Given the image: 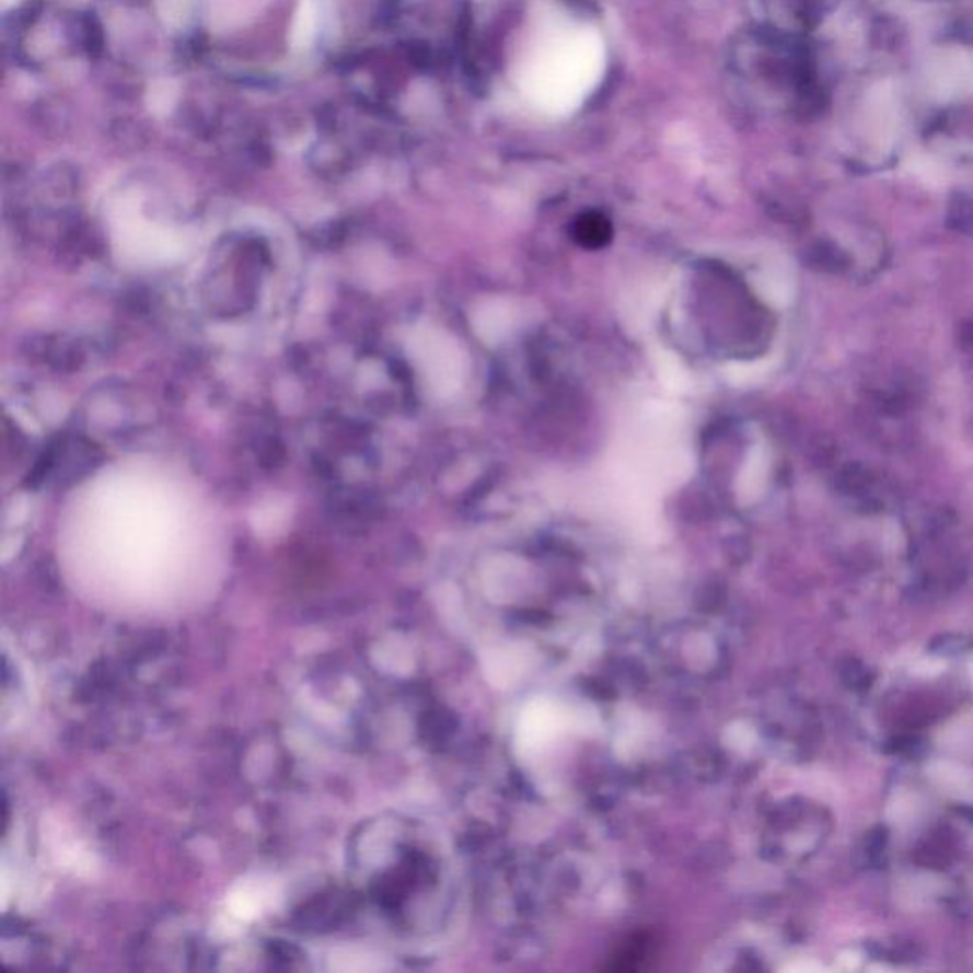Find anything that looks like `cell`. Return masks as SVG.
<instances>
[{
    "instance_id": "cell-1",
    "label": "cell",
    "mask_w": 973,
    "mask_h": 973,
    "mask_svg": "<svg viewBox=\"0 0 973 973\" xmlns=\"http://www.w3.org/2000/svg\"><path fill=\"white\" fill-rule=\"evenodd\" d=\"M317 10L316 0H299V7L296 10L293 25H291V35H289V44L296 51H303L311 48L317 33Z\"/></svg>"
},
{
    "instance_id": "cell-2",
    "label": "cell",
    "mask_w": 973,
    "mask_h": 973,
    "mask_svg": "<svg viewBox=\"0 0 973 973\" xmlns=\"http://www.w3.org/2000/svg\"><path fill=\"white\" fill-rule=\"evenodd\" d=\"M177 102V86L172 80H157L147 92V107L154 115L164 116L172 113Z\"/></svg>"
},
{
    "instance_id": "cell-3",
    "label": "cell",
    "mask_w": 973,
    "mask_h": 973,
    "mask_svg": "<svg viewBox=\"0 0 973 973\" xmlns=\"http://www.w3.org/2000/svg\"><path fill=\"white\" fill-rule=\"evenodd\" d=\"M577 239L588 247H601L611 239V229L603 217H584L578 223Z\"/></svg>"
},
{
    "instance_id": "cell-4",
    "label": "cell",
    "mask_w": 973,
    "mask_h": 973,
    "mask_svg": "<svg viewBox=\"0 0 973 973\" xmlns=\"http://www.w3.org/2000/svg\"><path fill=\"white\" fill-rule=\"evenodd\" d=\"M22 0H0V7L2 10H10V8L18 7Z\"/></svg>"
}]
</instances>
